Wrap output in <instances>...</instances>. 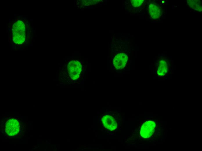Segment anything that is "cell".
<instances>
[{"label": "cell", "mask_w": 202, "mask_h": 151, "mask_svg": "<svg viewBox=\"0 0 202 151\" xmlns=\"http://www.w3.org/2000/svg\"><path fill=\"white\" fill-rule=\"evenodd\" d=\"M187 3L189 6L194 10L199 12L202 11L201 2L199 0H187Z\"/></svg>", "instance_id": "8992f818"}, {"label": "cell", "mask_w": 202, "mask_h": 151, "mask_svg": "<svg viewBox=\"0 0 202 151\" xmlns=\"http://www.w3.org/2000/svg\"><path fill=\"white\" fill-rule=\"evenodd\" d=\"M156 123L152 121H148L142 125L140 131V134L143 138H147L151 137L155 131Z\"/></svg>", "instance_id": "7a4b0ae2"}, {"label": "cell", "mask_w": 202, "mask_h": 151, "mask_svg": "<svg viewBox=\"0 0 202 151\" xmlns=\"http://www.w3.org/2000/svg\"><path fill=\"white\" fill-rule=\"evenodd\" d=\"M131 2L133 6L135 7L140 6L144 2L143 0H131Z\"/></svg>", "instance_id": "52a82bcc"}, {"label": "cell", "mask_w": 202, "mask_h": 151, "mask_svg": "<svg viewBox=\"0 0 202 151\" xmlns=\"http://www.w3.org/2000/svg\"><path fill=\"white\" fill-rule=\"evenodd\" d=\"M148 11L151 17L154 19L159 18L163 13L162 10L160 6L155 3H152L149 5Z\"/></svg>", "instance_id": "277c9868"}, {"label": "cell", "mask_w": 202, "mask_h": 151, "mask_svg": "<svg viewBox=\"0 0 202 151\" xmlns=\"http://www.w3.org/2000/svg\"><path fill=\"white\" fill-rule=\"evenodd\" d=\"M20 123L18 120L10 118L5 124V132L9 136H13L18 134L20 130Z\"/></svg>", "instance_id": "6da1fadb"}, {"label": "cell", "mask_w": 202, "mask_h": 151, "mask_svg": "<svg viewBox=\"0 0 202 151\" xmlns=\"http://www.w3.org/2000/svg\"><path fill=\"white\" fill-rule=\"evenodd\" d=\"M102 121L105 127L111 131L115 130L117 127V123L115 119L112 116L106 115L102 118Z\"/></svg>", "instance_id": "5b68a950"}, {"label": "cell", "mask_w": 202, "mask_h": 151, "mask_svg": "<svg viewBox=\"0 0 202 151\" xmlns=\"http://www.w3.org/2000/svg\"><path fill=\"white\" fill-rule=\"evenodd\" d=\"M127 55L123 53L117 54L113 59V64L116 69H122L125 66L128 60Z\"/></svg>", "instance_id": "3957f363"}]
</instances>
